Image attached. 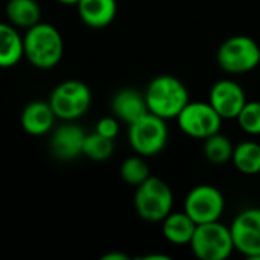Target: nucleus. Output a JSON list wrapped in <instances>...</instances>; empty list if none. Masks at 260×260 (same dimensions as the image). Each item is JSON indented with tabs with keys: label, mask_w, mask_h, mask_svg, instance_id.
Here are the masks:
<instances>
[{
	"label": "nucleus",
	"mask_w": 260,
	"mask_h": 260,
	"mask_svg": "<svg viewBox=\"0 0 260 260\" xmlns=\"http://www.w3.org/2000/svg\"><path fill=\"white\" fill-rule=\"evenodd\" d=\"M120 175L122 178L133 186H139L142 184L146 178L151 177L149 174V166L146 165V161L140 157H129L122 163L120 168Z\"/></svg>",
	"instance_id": "obj_22"
},
{
	"label": "nucleus",
	"mask_w": 260,
	"mask_h": 260,
	"mask_svg": "<svg viewBox=\"0 0 260 260\" xmlns=\"http://www.w3.org/2000/svg\"><path fill=\"white\" fill-rule=\"evenodd\" d=\"M239 122V126L253 136L260 134V102L259 101H251L245 102L244 108L241 110L239 116L236 117Z\"/></svg>",
	"instance_id": "obj_23"
},
{
	"label": "nucleus",
	"mask_w": 260,
	"mask_h": 260,
	"mask_svg": "<svg viewBox=\"0 0 260 260\" xmlns=\"http://www.w3.org/2000/svg\"><path fill=\"white\" fill-rule=\"evenodd\" d=\"M23 40L9 24L0 23V67H11L23 56Z\"/></svg>",
	"instance_id": "obj_17"
},
{
	"label": "nucleus",
	"mask_w": 260,
	"mask_h": 260,
	"mask_svg": "<svg viewBox=\"0 0 260 260\" xmlns=\"http://www.w3.org/2000/svg\"><path fill=\"white\" fill-rule=\"evenodd\" d=\"M96 133L104 136V137H108V139H114L119 133V123L116 119L113 117H104L98 122L96 125Z\"/></svg>",
	"instance_id": "obj_24"
},
{
	"label": "nucleus",
	"mask_w": 260,
	"mask_h": 260,
	"mask_svg": "<svg viewBox=\"0 0 260 260\" xmlns=\"http://www.w3.org/2000/svg\"><path fill=\"white\" fill-rule=\"evenodd\" d=\"M233 145L227 136L219 133L206 139L204 143V155L213 165H224L233 157Z\"/></svg>",
	"instance_id": "obj_20"
},
{
	"label": "nucleus",
	"mask_w": 260,
	"mask_h": 260,
	"mask_svg": "<svg viewBox=\"0 0 260 260\" xmlns=\"http://www.w3.org/2000/svg\"><path fill=\"white\" fill-rule=\"evenodd\" d=\"M145 98L149 111L165 120L177 119L181 110L189 104V91L186 85L171 75L154 78L146 88Z\"/></svg>",
	"instance_id": "obj_1"
},
{
	"label": "nucleus",
	"mask_w": 260,
	"mask_h": 260,
	"mask_svg": "<svg viewBox=\"0 0 260 260\" xmlns=\"http://www.w3.org/2000/svg\"><path fill=\"white\" fill-rule=\"evenodd\" d=\"M90 102L91 93L88 87L84 82L75 79L59 84L49 101L55 116L66 120H73L82 116L88 110Z\"/></svg>",
	"instance_id": "obj_8"
},
{
	"label": "nucleus",
	"mask_w": 260,
	"mask_h": 260,
	"mask_svg": "<svg viewBox=\"0 0 260 260\" xmlns=\"http://www.w3.org/2000/svg\"><path fill=\"white\" fill-rule=\"evenodd\" d=\"M113 111L120 120L131 125L140 117H143L145 114H148L149 108L145 94L139 93L134 88H125L114 96Z\"/></svg>",
	"instance_id": "obj_12"
},
{
	"label": "nucleus",
	"mask_w": 260,
	"mask_h": 260,
	"mask_svg": "<svg viewBox=\"0 0 260 260\" xmlns=\"http://www.w3.org/2000/svg\"><path fill=\"white\" fill-rule=\"evenodd\" d=\"M128 257L125 254H119V253H114V254H107L104 260H126Z\"/></svg>",
	"instance_id": "obj_25"
},
{
	"label": "nucleus",
	"mask_w": 260,
	"mask_h": 260,
	"mask_svg": "<svg viewBox=\"0 0 260 260\" xmlns=\"http://www.w3.org/2000/svg\"><path fill=\"white\" fill-rule=\"evenodd\" d=\"M190 247L193 254L203 260H224L235 250L230 229L218 221L198 224Z\"/></svg>",
	"instance_id": "obj_4"
},
{
	"label": "nucleus",
	"mask_w": 260,
	"mask_h": 260,
	"mask_svg": "<svg viewBox=\"0 0 260 260\" xmlns=\"http://www.w3.org/2000/svg\"><path fill=\"white\" fill-rule=\"evenodd\" d=\"M233 165L247 175L260 172V145L256 142H242L233 149Z\"/></svg>",
	"instance_id": "obj_18"
},
{
	"label": "nucleus",
	"mask_w": 260,
	"mask_h": 260,
	"mask_svg": "<svg viewBox=\"0 0 260 260\" xmlns=\"http://www.w3.org/2000/svg\"><path fill=\"white\" fill-rule=\"evenodd\" d=\"M113 149H114L113 139L104 137L94 131L93 134L85 136L82 154H85L91 160L101 161V160H107L113 154Z\"/></svg>",
	"instance_id": "obj_21"
},
{
	"label": "nucleus",
	"mask_w": 260,
	"mask_h": 260,
	"mask_svg": "<svg viewBox=\"0 0 260 260\" xmlns=\"http://www.w3.org/2000/svg\"><path fill=\"white\" fill-rule=\"evenodd\" d=\"M85 133L76 125H62L52 137V151L58 158L69 160L82 154Z\"/></svg>",
	"instance_id": "obj_13"
},
{
	"label": "nucleus",
	"mask_w": 260,
	"mask_h": 260,
	"mask_svg": "<svg viewBox=\"0 0 260 260\" xmlns=\"http://www.w3.org/2000/svg\"><path fill=\"white\" fill-rule=\"evenodd\" d=\"M62 38L59 32L46 23L30 26L23 38V52L26 58L40 69L56 66L62 56Z\"/></svg>",
	"instance_id": "obj_2"
},
{
	"label": "nucleus",
	"mask_w": 260,
	"mask_h": 260,
	"mask_svg": "<svg viewBox=\"0 0 260 260\" xmlns=\"http://www.w3.org/2000/svg\"><path fill=\"white\" fill-rule=\"evenodd\" d=\"M40 6L35 0H9L6 5V15L9 20L21 27H30L40 20Z\"/></svg>",
	"instance_id": "obj_19"
},
{
	"label": "nucleus",
	"mask_w": 260,
	"mask_h": 260,
	"mask_svg": "<svg viewBox=\"0 0 260 260\" xmlns=\"http://www.w3.org/2000/svg\"><path fill=\"white\" fill-rule=\"evenodd\" d=\"M197 222L183 210V212H171L163 219V236L175 245L190 244L192 236L197 230Z\"/></svg>",
	"instance_id": "obj_16"
},
{
	"label": "nucleus",
	"mask_w": 260,
	"mask_h": 260,
	"mask_svg": "<svg viewBox=\"0 0 260 260\" xmlns=\"http://www.w3.org/2000/svg\"><path fill=\"white\" fill-rule=\"evenodd\" d=\"M78 11L85 24L90 27H104L110 24L117 11L116 0H79Z\"/></svg>",
	"instance_id": "obj_14"
},
{
	"label": "nucleus",
	"mask_w": 260,
	"mask_h": 260,
	"mask_svg": "<svg viewBox=\"0 0 260 260\" xmlns=\"http://www.w3.org/2000/svg\"><path fill=\"white\" fill-rule=\"evenodd\" d=\"M224 195L219 189L210 184L195 186L184 200V212L197 224L218 221L224 212Z\"/></svg>",
	"instance_id": "obj_9"
},
{
	"label": "nucleus",
	"mask_w": 260,
	"mask_h": 260,
	"mask_svg": "<svg viewBox=\"0 0 260 260\" xmlns=\"http://www.w3.org/2000/svg\"><path fill=\"white\" fill-rule=\"evenodd\" d=\"M58 2H61V3H64V5H78L79 0H58Z\"/></svg>",
	"instance_id": "obj_26"
},
{
	"label": "nucleus",
	"mask_w": 260,
	"mask_h": 260,
	"mask_svg": "<svg viewBox=\"0 0 260 260\" xmlns=\"http://www.w3.org/2000/svg\"><path fill=\"white\" fill-rule=\"evenodd\" d=\"M55 113L50 104L43 101H35L26 105L21 114V125L24 131L34 136H41L50 129L53 125Z\"/></svg>",
	"instance_id": "obj_15"
},
{
	"label": "nucleus",
	"mask_w": 260,
	"mask_h": 260,
	"mask_svg": "<svg viewBox=\"0 0 260 260\" xmlns=\"http://www.w3.org/2000/svg\"><path fill=\"white\" fill-rule=\"evenodd\" d=\"M209 102L224 120V119H236L241 110L244 108L247 98L242 87L236 81L222 79L212 87Z\"/></svg>",
	"instance_id": "obj_11"
},
{
	"label": "nucleus",
	"mask_w": 260,
	"mask_h": 260,
	"mask_svg": "<svg viewBox=\"0 0 260 260\" xmlns=\"http://www.w3.org/2000/svg\"><path fill=\"white\" fill-rule=\"evenodd\" d=\"M180 129L193 139H207L219 133L222 117L210 102H190L177 116Z\"/></svg>",
	"instance_id": "obj_7"
},
{
	"label": "nucleus",
	"mask_w": 260,
	"mask_h": 260,
	"mask_svg": "<svg viewBox=\"0 0 260 260\" xmlns=\"http://www.w3.org/2000/svg\"><path fill=\"white\" fill-rule=\"evenodd\" d=\"M134 206L142 219L160 222L172 212L174 193L166 181L151 175L137 186Z\"/></svg>",
	"instance_id": "obj_3"
},
{
	"label": "nucleus",
	"mask_w": 260,
	"mask_h": 260,
	"mask_svg": "<svg viewBox=\"0 0 260 260\" xmlns=\"http://www.w3.org/2000/svg\"><path fill=\"white\" fill-rule=\"evenodd\" d=\"M235 248L250 259H260V209L241 212L232 227Z\"/></svg>",
	"instance_id": "obj_10"
},
{
	"label": "nucleus",
	"mask_w": 260,
	"mask_h": 260,
	"mask_svg": "<svg viewBox=\"0 0 260 260\" xmlns=\"http://www.w3.org/2000/svg\"><path fill=\"white\" fill-rule=\"evenodd\" d=\"M216 59L219 67L229 73H247L259 66L260 46L251 37L235 35L221 44Z\"/></svg>",
	"instance_id": "obj_5"
},
{
	"label": "nucleus",
	"mask_w": 260,
	"mask_h": 260,
	"mask_svg": "<svg viewBox=\"0 0 260 260\" xmlns=\"http://www.w3.org/2000/svg\"><path fill=\"white\" fill-rule=\"evenodd\" d=\"M129 143L139 155H155L161 152L168 142L166 120L151 111L129 125Z\"/></svg>",
	"instance_id": "obj_6"
}]
</instances>
